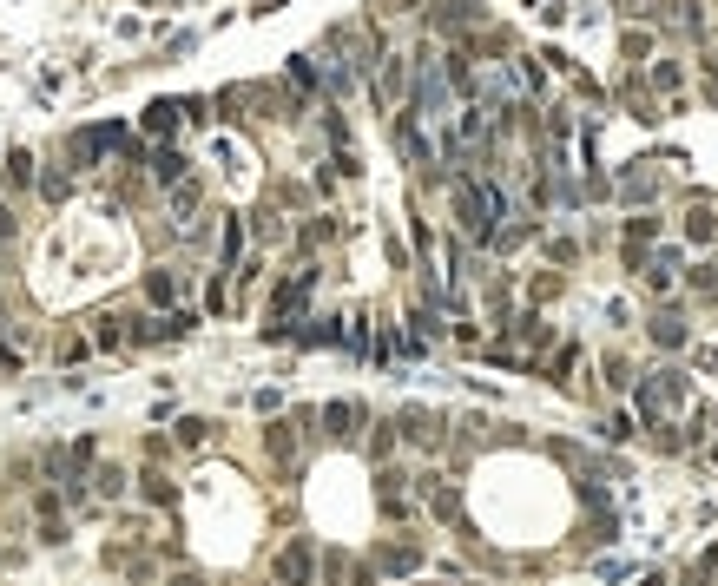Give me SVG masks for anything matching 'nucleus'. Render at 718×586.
<instances>
[{
    "label": "nucleus",
    "instance_id": "obj_10",
    "mask_svg": "<svg viewBox=\"0 0 718 586\" xmlns=\"http://www.w3.org/2000/svg\"><path fill=\"white\" fill-rule=\"evenodd\" d=\"M653 336H659L666 349H679V343H686V323H679V317H659V323H653Z\"/></svg>",
    "mask_w": 718,
    "mask_h": 586
},
{
    "label": "nucleus",
    "instance_id": "obj_2",
    "mask_svg": "<svg viewBox=\"0 0 718 586\" xmlns=\"http://www.w3.org/2000/svg\"><path fill=\"white\" fill-rule=\"evenodd\" d=\"M679 396H686V376H679V369H659V376L639 389V409H646V415H666Z\"/></svg>",
    "mask_w": 718,
    "mask_h": 586
},
{
    "label": "nucleus",
    "instance_id": "obj_18",
    "mask_svg": "<svg viewBox=\"0 0 718 586\" xmlns=\"http://www.w3.org/2000/svg\"><path fill=\"white\" fill-rule=\"evenodd\" d=\"M0 231H14V218H7V211H0Z\"/></svg>",
    "mask_w": 718,
    "mask_h": 586
},
{
    "label": "nucleus",
    "instance_id": "obj_8",
    "mask_svg": "<svg viewBox=\"0 0 718 586\" xmlns=\"http://www.w3.org/2000/svg\"><path fill=\"white\" fill-rule=\"evenodd\" d=\"M402 86H409V66L389 60V66H383V99H402Z\"/></svg>",
    "mask_w": 718,
    "mask_h": 586
},
{
    "label": "nucleus",
    "instance_id": "obj_12",
    "mask_svg": "<svg viewBox=\"0 0 718 586\" xmlns=\"http://www.w3.org/2000/svg\"><path fill=\"white\" fill-rule=\"evenodd\" d=\"M238 251H244V224L231 218V224H224V264H238Z\"/></svg>",
    "mask_w": 718,
    "mask_h": 586
},
{
    "label": "nucleus",
    "instance_id": "obj_13",
    "mask_svg": "<svg viewBox=\"0 0 718 586\" xmlns=\"http://www.w3.org/2000/svg\"><path fill=\"white\" fill-rule=\"evenodd\" d=\"M205 428H211V422H198V415H185V422H178V442H185V448H198V442H205Z\"/></svg>",
    "mask_w": 718,
    "mask_h": 586
},
{
    "label": "nucleus",
    "instance_id": "obj_5",
    "mask_svg": "<svg viewBox=\"0 0 718 586\" xmlns=\"http://www.w3.org/2000/svg\"><path fill=\"white\" fill-rule=\"evenodd\" d=\"M152 172H159V185H185V159H178L172 145H165V152H152Z\"/></svg>",
    "mask_w": 718,
    "mask_h": 586
},
{
    "label": "nucleus",
    "instance_id": "obj_14",
    "mask_svg": "<svg viewBox=\"0 0 718 586\" xmlns=\"http://www.w3.org/2000/svg\"><path fill=\"white\" fill-rule=\"evenodd\" d=\"M40 191H47V198H53V205H60V198H66V191H73V178H66V172H47V178H40Z\"/></svg>",
    "mask_w": 718,
    "mask_h": 586
},
{
    "label": "nucleus",
    "instance_id": "obj_3",
    "mask_svg": "<svg viewBox=\"0 0 718 586\" xmlns=\"http://www.w3.org/2000/svg\"><path fill=\"white\" fill-rule=\"evenodd\" d=\"M178 119H185V99H152V106H145V132H165V139H172Z\"/></svg>",
    "mask_w": 718,
    "mask_h": 586
},
{
    "label": "nucleus",
    "instance_id": "obj_6",
    "mask_svg": "<svg viewBox=\"0 0 718 586\" xmlns=\"http://www.w3.org/2000/svg\"><path fill=\"white\" fill-rule=\"evenodd\" d=\"M145 290H152V303H172V297H178V277H172V270H152V277H145Z\"/></svg>",
    "mask_w": 718,
    "mask_h": 586
},
{
    "label": "nucleus",
    "instance_id": "obj_4",
    "mask_svg": "<svg viewBox=\"0 0 718 586\" xmlns=\"http://www.w3.org/2000/svg\"><path fill=\"white\" fill-rule=\"evenodd\" d=\"M277 580L284 586H310V547H290V554L277 560Z\"/></svg>",
    "mask_w": 718,
    "mask_h": 586
},
{
    "label": "nucleus",
    "instance_id": "obj_16",
    "mask_svg": "<svg viewBox=\"0 0 718 586\" xmlns=\"http://www.w3.org/2000/svg\"><path fill=\"white\" fill-rule=\"evenodd\" d=\"M383 567H389V573H409V567H415V547H389Z\"/></svg>",
    "mask_w": 718,
    "mask_h": 586
},
{
    "label": "nucleus",
    "instance_id": "obj_15",
    "mask_svg": "<svg viewBox=\"0 0 718 586\" xmlns=\"http://www.w3.org/2000/svg\"><path fill=\"white\" fill-rule=\"evenodd\" d=\"M172 211L185 218V211H198V185H172Z\"/></svg>",
    "mask_w": 718,
    "mask_h": 586
},
{
    "label": "nucleus",
    "instance_id": "obj_9",
    "mask_svg": "<svg viewBox=\"0 0 718 586\" xmlns=\"http://www.w3.org/2000/svg\"><path fill=\"white\" fill-rule=\"evenodd\" d=\"M686 238H692V244H705V238H712V211H705V205H692V218H686Z\"/></svg>",
    "mask_w": 718,
    "mask_h": 586
},
{
    "label": "nucleus",
    "instance_id": "obj_17",
    "mask_svg": "<svg viewBox=\"0 0 718 586\" xmlns=\"http://www.w3.org/2000/svg\"><path fill=\"white\" fill-rule=\"evenodd\" d=\"M27 172H33V159H27V152L14 145V152H7V178H27Z\"/></svg>",
    "mask_w": 718,
    "mask_h": 586
},
{
    "label": "nucleus",
    "instance_id": "obj_11",
    "mask_svg": "<svg viewBox=\"0 0 718 586\" xmlns=\"http://www.w3.org/2000/svg\"><path fill=\"white\" fill-rule=\"evenodd\" d=\"M679 80H686V73H679L672 60H659V66H653V86H659V93H679Z\"/></svg>",
    "mask_w": 718,
    "mask_h": 586
},
{
    "label": "nucleus",
    "instance_id": "obj_7",
    "mask_svg": "<svg viewBox=\"0 0 718 586\" xmlns=\"http://www.w3.org/2000/svg\"><path fill=\"white\" fill-rule=\"evenodd\" d=\"M323 422H330V435H350V422H356V402H330V409H323Z\"/></svg>",
    "mask_w": 718,
    "mask_h": 586
},
{
    "label": "nucleus",
    "instance_id": "obj_1",
    "mask_svg": "<svg viewBox=\"0 0 718 586\" xmlns=\"http://www.w3.org/2000/svg\"><path fill=\"white\" fill-rule=\"evenodd\" d=\"M455 218L468 238H495V224L508 218V198L495 178H455Z\"/></svg>",
    "mask_w": 718,
    "mask_h": 586
}]
</instances>
